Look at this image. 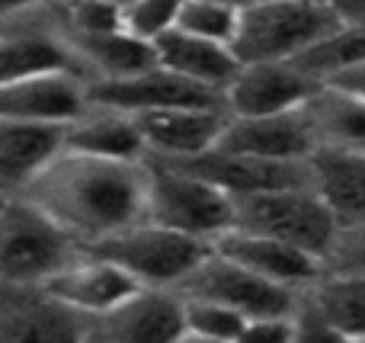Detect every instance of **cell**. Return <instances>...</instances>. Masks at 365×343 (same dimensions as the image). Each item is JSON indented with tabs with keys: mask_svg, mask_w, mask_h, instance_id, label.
Instances as JSON below:
<instances>
[{
	"mask_svg": "<svg viewBox=\"0 0 365 343\" xmlns=\"http://www.w3.org/2000/svg\"><path fill=\"white\" fill-rule=\"evenodd\" d=\"M90 343H106V340H100V337H93V340H90Z\"/></svg>",
	"mask_w": 365,
	"mask_h": 343,
	"instance_id": "obj_36",
	"label": "cell"
},
{
	"mask_svg": "<svg viewBox=\"0 0 365 343\" xmlns=\"http://www.w3.org/2000/svg\"><path fill=\"white\" fill-rule=\"evenodd\" d=\"M148 167V203L145 222L199 241H221L237 228V199L221 186L186 170L180 164L151 160Z\"/></svg>",
	"mask_w": 365,
	"mask_h": 343,
	"instance_id": "obj_4",
	"label": "cell"
},
{
	"mask_svg": "<svg viewBox=\"0 0 365 343\" xmlns=\"http://www.w3.org/2000/svg\"><path fill=\"white\" fill-rule=\"evenodd\" d=\"M186 324H189V334H199V337H208V340L237 343L247 327V318L240 312H234V308L218 305V302L186 299Z\"/></svg>",
	"mask_w": 365,
	"mask_h": 343,
	"instance_id": "obj_29",
	"label": "cell"
},
{
	"mask_svg": "<svg viewBox=\"0 0 365 343\" xmlns=\"http://www.w3.org/2000/svg\"><path fill=\"white\" fill-rule=\"evenodd\" d=\"M182 299L218 302L225 308L240 312L247 321L257 318H292L295 314V292L285 286L263 280V276L244 270L240 263L227 260L215 250L192 276L177 289Z\"/></svg>",
	"mask_w": 365,
	"mask_h": 343,
	"instance_id": "obj_7",
	"label": "cell"
},
{
	"mask_svg": "<svg viewBox=\"0 0 365 343\" xmlns=\"http://www.w3.org/2000/svg\"><path fill=\"white\" fill-rule=\"evenodd\" d=\"M154 48H158L160 68L173 71L182 81L199 83V87L212 90V93H221V96L227 93V87H231L234 77L244 68L227 45L205 42V39L189 36V32H180V29L164 36Z\"/></svg>",
	"mask_w": 365,
	"mask_h": 343,
	"instance_id": "obj_20",
	"label": "cell"
},
{
	"mask_svg": "<svg viewBox=\"0 0 365 343\" xmlns=\"http://www.w3.org/2000/svg\"><path fill=\"white\" fill-rule=\"evenodd\" d=\"M87 93L90 106L125 116L167 113V109H221L227 113V103L221 93L182 81L180 74L160 68V64L141 77H128V81H93Z\"/></svg>",
	"mask_w": 365,
	"mask_h": 343,
	"instance_id": "obj_8",
	"label": "cell"
},
{
	"mask_svg": "<svg viewBox=\"0 0 365 343\" xmlns=\"http://www.w3.org/2000/svg\"><path fill=\"white\" fill-rule=\"evenodd\" d=\"M180 167L205 177L208 183L221 186L234 199H250V196H263V193L304 190V186H311L308 160L304 164H282V160H259V158H244V154L212 151L195 160H182Z\"/></svg>",
	"mask_w": 365,
	"mask_h": 343,
	"instance_id": "obj_14",
	"label": "cell"
},
{
	"mask_svg": "<svg viewBox=\"0 0 365 343\" xmlns=\"http://www.w3.org/2000/svg\"><path fill=\"white\" fill-rule=\"evenodd\" d=\"M180 343H225V340H208V337H199V334H186Z\"/></svg>",
	"mask_w": 365,
	"mask_h": 343,
	"instance_id": "obj_35",
	"label": "cell"
},
{
	"mask_svg": "<svg viewBox=\"0 0 365 343\" xmlns=\"http://www.w3.org/2000/svg\"><path fill=\"white\" fill-rule=\"evenodd\" d=\"M87 113L90 93L77 74H48L0 87V119L71 128Z\"/></svg>",
	"mask_w": 365,
	"mask_h": 343,
	"instance_id": "obj_12",
	"label": "cell"
},
{
	"mask_svg": "<svg viewBox=\"0 0 365 343\" xmlns=\"http://www.w3.org/2000/svg\"><path fill=\"white\" fill-rule=\"evenodd\" d=\"M237 231L276 237L327 263L343 228L311 186L237 199Z\"/></svg>",
	"mask_w": 365,
	"mask_h": 343,
	"instance_id": "obj_6",
	"label": "cell"
},
{
	"mask_svg": "<svg viewBox=\"0 0 365 343\" xmlns=\"http://www.w3.org/2000/svg\"><path fill=\"white\" fill-rule=\"evenodd\" d=\"M298 321L295 318H257L247 321L237 343H295Z\"/></svg>",
	"mask_w": 365,
	"mask_h": 343,
	"instance_id": "obj_32",
	"label": "cell"
},
{
	"mask_svg": "<svg viewBox=\"0 0 365 343\" xmlns=\"http://www.w3.org/2000/svg\"><path fill=\"white\" fill-rule=\"evenodd\" d=\"M177 19H180V4H164V0L122 4V29L148 45H158L164 36H170L177 29Z\"/></svg>",
	"mask_w": 365,
	"mask_h": 343,
	"instance_id": "obj_28",
	"label": "cell"
},
{
	"mask_svg": "<svg viewBox=\"0 0 365 343\" xmlns=\"http://www.w3.org/2000/svg\"><path fill=\"white\" fill-rule=\"evenodd\" d=\"M327 87H336L343 90V93L356 96V100L365 103V64H359V68H349V71H340V74H334L330 81H324Z\"/></svg>",
	"mask_w": 365,
	"mask_h": 343,
	"instance_id": "obj_34",
	"label": "cell"
},
{
	"mask_svg": "<svg viewBox=\"0 0 365 343\" xmlns=\"http://www.w3.org/2000/svg\"><path fill=\"white\" fill-rule=\"evenodd\" d=\"M48 74L81 77V55H74L64 42H58L55 36L42 29H4V39H0V87Z\"/></svg>",
	"mask_w": 365,
	"mask_h": 343,
	"instance_id": "obj_21",
	"label": "cell"
},
{
	"mask_svg": "<svg viewBox=\"0 0 365 343\" xmlns=\"http://www.w3.org/2000/svg\"><path fill=\"white\" fill-rule=\"evenodd\" d=\"M141 289L145 286H138L122 267L100 260V257H87V260H77L71 270H64L61 276H55L45 286V292L74 312L87 314L90 321H100L113 314L119 305H125Z\"/></svg>",
	"mask_w": 365,
	"mask_h": 343,
	"instance_id": "obj_17",
	"label": "cell"
},
{
	"mask_svg": "<svg viewBox=\"0 0 365 343\" xmlns=\"http://www.w3.org/2000/svg\"><path fill=\"white\" fill-rule=\"evenodd\" d=\"M215 250L227 260L240 263L244 270L263 276V280L285 286L292 292L298 289H311L324 273H327V263L317 260V257L304 254V250L282 244L276 237H263V235H247V231L234 228L231 235H225L221 241H215Z\"/></svg>",
	"mask_w": 365,
	"mask_h": 343,
	"instance_id": "obj_16",
	"label": "cell"
},
{
	"mask_svg": "<svg viewBox=\"0 0 365 343\" xmlns=\"http://www.w3.org/2000/svg\"><path fill=\"white\" fill-rule=\"evenodd\" d=\"M83 254L122 267L145 289H173L177 292L182 282L215 254V244L160 228V225L151 222H138L135 228L122 231V235L83 247Z\"/></svg>",
	"mask_w": 365,
	"mask_h": 343,
	"instance_id": "obj_5",
	"label": "cell"
},
{
	"mask_svg": "<svg viewBox=\"0 0 365 343\" xmlns=\"http://www.w3.org/2000/svg\"><path fill=\"white\" fill-rule=\"evenodd\" d=\"M317 90L321 81L304 74L295 61L244 64L227 87L225 103L231 119H269L302 113Z\"/></svg>",
	"mask_w": 365,
	"mask_h": 343,
	"instance_id": "obj_9",
	"label": "cell"
},
{
	"mask_svg": "<svg viewBox=\"0 0 365 343\" xmlns=\"http://www.w3.org/2000/svg\"><path fill=\"white\" fill-rule=\"evenodd\" d=\"M177 29L205 39V42L227 45V48H231L234 39H237V29H240V6L189 0V4H180Z\"/></svg>",
	"mask_w": 365,
	"mask_h": 343,
	"instance_id": "obj_27",
	"label": "cell"
},
{
	"mask_svg": "<svg viewBox=\"0 0 365 343\" xmlns=\"http://www.w3.org/2000/svg\"><path fill=\"white\" fill-rule=\"evenodd\" d=\"M68 151L83 154V158L115 160V164H145L148 145L135 116L93 109L77 126H71Z\"/></svg>",
	"mask_w": 365,
	"mask_h": 343,
	"instance_id": "obj_22",
	"label": "cell"
},
{
	"mask_svg": "<svg viewBox=\"0 0 365 343\" xmlns=\"http://www.w3.org/2000/svg\"><path fill=\"white\" fill-rule=\"evenodd\" d=\"M93 321L45 289H4L0 343H90Z\"/></svg>",
	"mask_w": 365,
	"mask_h": 343,
	"instance_id": "obj_10",
	"label": "cell"
},
{
	"mask_svg": "<svg viewBox=\"0 0 365 343\" xmlns=\"http://www.w3.org/2000/svg\"><path fill=\"white\" fill-rule=\"evenodd\" d=\"M308 308L336 334L365 343V273L327 270L308 289Z\"/></svg>",
	"mask_w": 365,
	"mask_h": 343,
	"instance_id": "obj_24",
	"label": "cell"
},
{
	"mask_svg": "<svg viewBox=\"0 0 365 343\" xmlns=\"http://www.w3.org/2000/svg\"><path fill=\"white\" fill-rule=\"evenodd\" d=\"M346 29L336 4L279 0L240 6V29L231 51L240 64L298 61Z\"/></svg>",
	"mask_w": 365,
	"mask_h": 343,
	"instance_id": "obj_2",
	"label": "cell"
},
{
	"mask_svg": "<svg viewBox=\"0 0 365 343\" xmlns=\"http://www.w3.org/2000/svg\"><path fill=\"white\" fill-rule=\"evenodd\" d=\"M327 270H336V273H365V225L343 231L327 260Z\"/></svg>",
	"mask_w": 365,
	"mask_h": 343,
	"instance_id": "obj_31",
	"label": "cell"
},
{
	"mask_svg": "<svg viewBox=\"0 0 365 343\" xmlns=\"http://www.w3.org/2000/svg\"><path fill=\"white\" fill-rule=\"evenodd\" d=\"M68 26L74 39H93V36H109V32L122 29V4H74L68 6Z\"/></svg>",
	"mask_w": 365,
	"mask_h": 343,
	"instance_id": "obj_30",
	"label": "cell"
},
{
	"mask_svg": "<svg viewBox=\"0 0 365 343\" xmlns=\"http://www.w3.org/2000/svg\"><path fill=\"white\" fill-rule=\"evenodd\" d=\"M106 343H180L189 334L186 299L173 289H141L113 314L93 321Z\"/></svg>",
	"mask_w": 365,
	"mask_h": 343,
	"instance_id": "obj_11",
	"label": "cell"
},
{
	"mask_svg": "<svg viewBox=\"0 0 365 343\" xmlns=\"http://www.w3.org/2000/svg\"><path fill=\"white\" fill-rule=\"evenodd\" d=\"M64 126L0 119V180L4 196H23L61 154H68Z\"/></svg>",
	"mask_w": 365,
	"mask_h": 343,
	"instance_id": "obj_15",
	"label": "cell"
},
{
	"mask_svg": "<svg viewBox=\"0 0 365 343\" xmlns=\"http://www.w3.org/2000/svg\"><path fill=\"white\" fill-rule=\"evenodd\" d=\"M227 119L231 116L221 109H167V113L135 116L145 135L148 154L167 164H182V160L212 154L221 145Z\"/></svg>",
	"mask_w": 365,
	"mask_h": 343,
	"instance_id": "obj_13",
	"label": "cell"
},
{
	"mask_svg": "<svg viewBox=\"0 0 365 343\" xmlns=\"http://www.w3.org/2000/svg\"><path fill=\"white\" fill-rule=\"evenodd\" d=\"M295 321H298V340L295 343H356V340L343 337V334H336L334 327H327L311 308H304Z\"/></svg>",
	"mask_w": 365,
	"mask_h": 343,
	"instance_id": "obj_33",
	"label": "cell"
},
{
	"mask_svg": "<svg viewBox=\"0 0 365 343\" xmlns=\"http://www.w3.org/2000/svg\"><path fill=\"white\" fill-rule=\"evenodd\" d=\"M83 244L48 212L23 196H4L0 212V280L4 289H45L77 263Z\"/></svg>",
	"mask_w": 365,
	"mask_h": 343,
	"instance_id": "obj_3",
	"label": "cell"
},
{
	"mask_svg": "<svg viewBox=\"0 0 365 343\" xmlns=\"http://www.w3.org/2000/svg\"><path fill=\"white\" fill-rule=\"evenodd\" d=\"M317 148L365 154V103L343 93L336 87L321 83L308 106L302 109Z\"/></svg>",
	"mask_w": 365,
	"mask_h": 343,
	"instance_id": "obj_23",
	"label": "cell"
},
{
	"mask_svg": "<svg viewBox=\"0 0 365 343\" xmlns=\"http://www.w3.org/2000/svg\"><path fill=\"white\" fill-rule=\"evenodd\" d=\"M215 151L244 154L259 160H282V164H304L317 151L314 135L302 113L269 116V119H227L221 145Z\"/></svg>",
	"mask_w": 365,
	"mask_h": 343,
	"instance_id": "obj_18",
	"label": "cell"
},
{
	"mask_svg": "<svg viewBox=\"0 0 365 343\" xmlns=\"http://www.w3.org/2000/svg\"><path fill=\"white\" fill-rule=\"evenodd\" d=\"M295 64L321 83L330 81L334 74H340V71L359 68V64H365V26H346L340 36L324 42L321 48L308 51Z\"/></svg>",
	"mask_w": 365,
	"mask_h": 343,
	"instance_id": "obj_26",
	"label": "cell"
},
{
	"mask_svg": "<svg viewBox=\"0 0 365 343\" xmlns=\"http://www.w3.org/2000/svg\"><path fill=\"white\" fill-rule=\"evenodd\" d=\"M74 45L77 55L87 58L103 74L100 81H128V77H141L158 68V48L128 36L125 29L93 39H74Z\"/></svg>",
	"mask_w": 365,
	"mask_h": 343,
	"instance_id": "obj_25",
	"label": "cell"
},
{
	"mask_svg": "<svg viewBox=\"0 0 365 343\" xmlns=\"http://www.w3.org/2000/svg\"><path fill=\"white\" fill-rule=\"evenodd\" d=\"M23 199L48 212L64 231L90 247L145 222L148 167L68 151L23 193Z\"/></svg>",
	"mask_w": 365,
	"mask_h": 343,
	"instance_id": "obj_1",
	"label": "cell"
},
{
	"mask_svg": "<svg viewBox=\"0 0 365 343\" xmlns=\"http://www.w3.org/2000/svg\"><path fill=\"white\" fill-rule=\"evenodd\" d=\"M311 190L334 212L343 231L365 225V154L317 148L308 158Z\"/></svg>",
	"mask_w": 365,
	"mask_h": 343,
	"instance_id": "obj_19",
	"label": "cell"
}]
</instances>
